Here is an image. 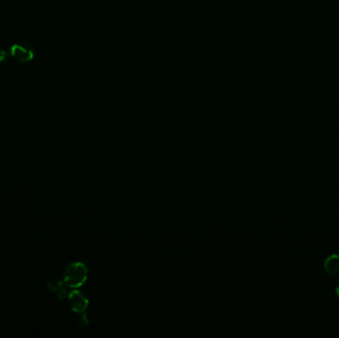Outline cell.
<instances>
[{
	"label": "cell",
	"mask_w": 339,
	"mask_h": 338,
	"mask_svg": "<svg viewBox=\"0 0 339 338\" xmlns=\"http://www.w3.org/2000/svg\"><path fill=\"white\" fill-rule=\"evenodd\" d=\"M334 292H335L336 296H338L339 297V281L338 282H337V284L335 285V288H334Z\"/></svg>",
	"instance_id": "cell-5"
},
{
	"label": "cell",
	"mask_w": 339,
	"mask_h": 338,
	"mask_svg": "<svg viewBox=\"0 0 339 338\" xmlns=\"http://www.w3.org/2000/svg\"><path fill=\"white\" fill-rule=\"evenodd\" d=\"M9 57L19 64L31 63L36 56L34 46L28 41L15 42L8 49Z\"/></svg>",
	"instance_id": "cell-1"
},
{
	"label": "cell",
	"mask_w": 339,
	"mask_h": 338,
	"mask_svg": "<svg viewBox=\"0 0 339 338\" xmlns=\"http://www.w3.org/2000/svg\"><path fill=\"white\" fill-rule=\"evenodd\" d=\"M85 268L82 265H76L71 267L66 275V282L70 286H79L85 279Z\"/></svg>",
	"instance_id": "cell-2"
},
{
	"label": "cell",
	"mask_w": 339,
	"mask_h": 338,
	"mask_svg": "<svg viewBox=\"0 0 339 338\" xmlns=\"http://www.w3.org/2000/svg\"><path fill=\"white\" fill-rule=\"evenodd\" d=\"M323 267L329 276H339V254H331L324 260Z\"/></svg>",
	"instance_id": "cell-3"
},
{
	"label": "cell",
	"mask_w": 339,
	"mask_h": 338,
	"mask_svg": "<svg viewBox=\"0 0 339 338\" xmlns=\"http://www.w3.org/2000/svg\"><path fill=\"white\" fill-rule=\"evenodd\" d=\"M9 57V52L8 50H4V49H0V64L4 63Z\"/></svg>",
	"instance_id": "cell-4"
}]
</instances>
